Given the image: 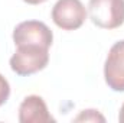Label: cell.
Segmentation results:
<instances>
[{"label":"cell","mask_w":124,"mask_h":123,"mask_svg":"<svg viewBox=\"0 0 124 123\" xmlns=\"http://www.w3.org/2000/svg\"><path fill=\"white\" fill-rule=\"evenodd\" d=\"M49 48L38 45H19L10 58V68L20 77H28L46 68Z\"/></svg>","instance_id":"obj_1"},{"label":"cell","mask_w":124,"mask_h":123,"mask_svg":"<svg viewBox=\"0 0 124 123\" xmlns=\"http://www.w3.org/2000/svg\"><path fill=\"white\" fill-rule=\"evenodd\" d=\"M90 19L101 29H117L124 25V0H90Z\"/></svg>","instance_id":"obj_2"},{"label":"cell","mask_w":124,"mask_h":123,"mask_svg":"<svg viewBox=\"0 0 124 123\" xmlns=\"http://www.w3.org/2000/svg\"><path fill=\"white\" fill-rule=\"evenodd\" d=\"M87 19V10L81 0H58L52 7V20L63 31L79 29Z\"/></svg>","instance_id":"obj_3"},{"label":"cell","mask_w":124,"mask_h":123,"mask_svg":"<svg viewBox=\"0 0 124 123\" xmlns=\"http://www.w3.org/2000/svg\"><path fill=\"white\" fill-rule=\"evenodd\" d=\"M13 42L16 46L19 45H38L51 48L54 42L52 31L39 20H25L20 22L13 29Z\"/></svg>","instance_id":"obj_4"},{"label":"cell","mask_w":124,"mask_h":123,"mask_svg":"<svg viewBox=\"0 0 124 123\" xmlns=\"http://www.w3.org/2000/svg\"><path fill=\"white\" fill-rule=\"evenodd\" d=\"M104 78L113 91H124V39L110 48L104 64Z\"/></svg>","instance_id":"obj_5"},{"label":"cell","mask_w":124,"mask_h":123,"mask_svg":"<svg viewBox=\"0 0 124 123\" xmlns=\"http://www.w3.org/2000/svg\"><path fill=\"white\" fill-rule=\"evenodd\" d=\"M19 122L20 123H49L55 122L51 116L45 100L40 96L32 94L23 98L19 107Z\"/></svg>","instance_id":"obj_6"},{"label":"cell","mask_w":124,"mask_h":123,"mask_svg":"<svg viewBox=\"0 0 124 123\" xmlns=\"http://www.w3.org/2000/svg\"><path fill=\"white\" fill-rule=\"evenodd\" d=\"M74 120L75 122H105V117L100 114L98 110L88 109V110H82Z\"/></svg>","instance_id":"obj_7"},{"label":"cell","mask_w":124,"mask_h":123,"mask_svg":"<svg viewBox=\"0 0 124 123\" xmlns=\"http://www.w3.org/2000/svg\"><path fill=\"white\" fill-rule=\"evenodd\" d=\"M10 96V84L9 81L0 74V106H3Z\"/></svg>","instance_id":"obj_8"},{"label":"cell","mask_w":124,"mask_h":123,"mask_svg":"<svg viewBox=\"0 0 124 123\" xmlns=\"http://www.w3.org/2000/svg\"><path fill=\"white\" fill-rule=\"evenodd\" d=\"M118 120H120V123H124V103H123V106L120 107V113H118Z\"/></svg>","instance_id":"obj_9"},{"label":"cell","mask_w":124,"mask_h":123,"mask_svg":"<svg viewBox=\"0 0 124 123\" xmlns=\"http://www.w3.org/2000/svg\"><path fill=\"white\" fill-rule=\"evenodd\" d=\"M23 1H26L28 4H40V3H45L46 0H23Z\"/></svg>","instance_id":"obj_10"}]
</instances>
